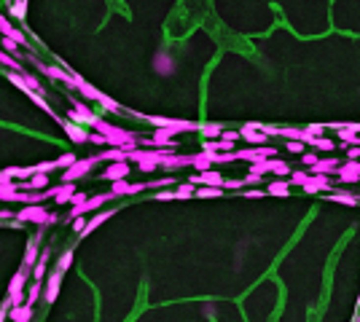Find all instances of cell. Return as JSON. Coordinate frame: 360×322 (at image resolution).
Listing matches in <instances>:
<instances>
[{"label": "cell", "mask_w": 360, "mask_h": 322, "mask_svg": "<svg viewBox=\"0 0 360 322\" xmlns=\"http://www.w3.org/2000/svg\"><path fill=\"white\" fill-rule=\"evenodd\" d=\"M8 317L14 322H30L32 320V306L30 303H19V306H11Z\"/></svg>", "instance_id": "cell-15"}, {"label": "cell", "mask_w": 360, "mask_h": 322, "mask_svg": "<svg viewBox=\"0 0 360 322\" xmlns=\"http://www.w3.org/2000/svg\"><path fill=\"white\" fill-rule=\"evenodd\" d=\"M221 140H231V142H237V140H239V132H221Z\"/></svg>", "instance_id": "cell-49"}, {"label": "cell", "mask_w": 360, "mask_h": 322, "mask_svg": "<svg viewBox=\"0 0 360 322\" xmlns=\"http://www.w3.org/2000/svg\"><path fill=\"white\" fill-rule=\"evenodd\" d=\"M46 258H49V250H43V255L38 258L35 266H32V277H35V282H41L43 274H46Z\"/></svg>", "instance_id": "cell-22"}, {"label": "cell", "mask_w": 360, "mask_h": 322, "mask_svg": "<svg viewBox=\"0 0 360 322\" xmlns=\"http://www.w3.org/2000/svg\"><path fill=\"white\" fill-rule=\"evenodd\" d=\"M0 49H3L5 54H16V51H19V43H14L11 38H0Z\"/></svg>", "instance_id": "cell-35"}, {"label": "cell", "mask_w": 360, "mask_h": 322, "mask_svg": "<svg viewBox=\"0 0 360 322\" xmlns=\"http://www.w3.org/2000/svg\"><path fill=\"white\" fill-rule=\"evenodd\" d=\"M73 161H76V156H73V153H62V156L54 161V166H56V169H67Z\"/></svg>", "instance_id": "cell-34"}, {"label": "cell", "mask_w": 360, "mask_h": 322, "mask_svg": "<svg viewBox=\"0 0 360 322\" xmlns=\"http://www.w3.org/2000/svg\"><path fill=\"white\" fill-rule=\"evenodd\" d=\"M38 67H41L43 76H49L54 80H65L67 86H73V73L70 70H62L59 65H43V62H38Z\"/></svg>", "instance_id": "cell-9"}, {"label": "cell", "mask_w": 360, "mask_h": 322, "mask_svg": "<svg viewBox=\"0 0 360 322\" xmlns=\"http://www.w3.org/2000/svg\"><path fill=\"white\" fill-rule=\"evenodd\" d=\"M156 199H162V201H169V199H175V191H159V193H156Z\"/></svg>", "instance_id": "cell-51"}, {"label": "cell", "mask_w": 360, "mask_h": 322, "mask_svg": "<svg viewBox=\"0 0 360 322\" xmlns=\"http://www.w3.org/2000/svg\"><path fill=\"white\" fill-rule=\"evenodd\" d=\"M111 215H113L111 210H105V212H97V215H94V217H91V220L86 223V228H83V231H81V237H89V234L94 231V228H100V226H102V223H105Z\"/></svg>", "instance_id": "cell-16"}, {"label": "cell", "mask_w": 360, "mask_h": 322, "mask_svg": "<svg viewBox=\"0 0 360 322\" xmlns=\"http://www.w3.org/2000/svg\"><path fill=\"white\" fill-rule=\"evenodd\" d=\"M266 172H272V159H269V161H266V159L250 161V175H261V177H264Z\"/></svg>", "instance_id": "cell-20"}, {"label": "cell", "mask_w": 360, "mask_h": 322, "mask_svg": "<svg viewBox=\"0 0 360 322\" xmlns=\"http://www.w3.org/2000/svg\"><path fill=\"white\" fill-rule=\"evenodd\" d=\"M73 193H76V183H59L56 186V193H54V204H70Z\"/></svg>", "instance_id": "cell-11"}, {"label": "cell", "mask_w": 360, "mask_h": 322, "mask_svg": "<svg viewBox=\"0 0 360 322\" xmlns=\"http://www.w3.org/2000/svg\"><path fill=\"white\" fill-rule=\"evenodd\" d=\"M11 30H14V27H11V22L0 14V35H11Z\"/></svg>", "instance_id": "cell-42"}, {"label": "cell", "mask_w": 360, "mask_h": 322, "mask_svg": "<svg viewBox=\"0 0 360 322\" xmlns=\"http://www.w3.org/2000/svg\"><path fill=\"white\" fill-rule=\"evenodd\" d=\"M62 277H65L62 271H51L49 274L46 287H43V301L46 303H54L56 301V295H59V290H62Z\"/></svg>", "instance_id": "cell-4"}, {"label": "cell", "mask_w": 360, "mask_h": 322, "mask_svg": "<svg viewBox=\"0 0 360 322\" xmlns=\"http://www.w3.org/2000/svg\"><path fill=\"white\" fill-rule=\"evenodd\" d=\"M59 126L65 129V134L70 137L73 142H89V132H86V126L73 124V121H67V118H62V121H59Z\"/></svg>", "instance_id": "cell-6"}, {"label": "cell", "mask_w": 360, "mask_h": 322, "mask_svg": "<svg viewBox=\"0 0 360 322\" xmlns=\"http://www.w3.org/2000/svg\"><path fill=\"white\" fill-rule=\"evenodd\" d=\"M301 161H304L306 166H312L317 161V156H315V153H309V151H304V153H301Z\"/></svg>", "instance_id": "cell-47"}, {"label": "cell", "mask_w": 360, "mask_h": 322, "mask_svg": "<svg viewBox=\"0 0 360 322\" xmlns=\"http://www.w3.org/2000/svg\"><path fill=\"white\" fill-rule=\"evenodd\" d=\"M70 263H73V250H65V252L59 255V261H56V271L65 274L67 268H70Z\"/></svg>", "instance_id": "cell-29"}, {"label": "cell", "mask_w": 360, "mask_h": 322, "mask_svg": "<svg viewBox=\"0 0 360 322\" xmlns=\"http://www.w3.org/2000/svg\"><path fill=\"white\" fill-rule=\"evenodd\" d=\"M83 201H86V193H78L76 191V193H73V199H70V204L76 207V204H83Z\"/></svg>", "instance_id": "cell-50"}, {"label": "cell", "mask_w": 360, "mask_h": 322, "mask_svg": "<svg viewBox=\"0 0 360 322\" xmlns=\"http://www.w3.org/2000/svg\"><path fill=\"white\" fill-rule=\"evenodd\" d=\"M153 67H156V73L159 76H172V70H175V62H172V56L169 54H156V59H153Z\"/></svg>", "instance_id": "cell-13"}, {"label": "cell", "mask_w": 360, "mask_h": 322, "mask_svg": "<svg viewBox=\"0 0 360 322\" xmlns=\"http://www.w3.org/2000/svg\"><path fill=\"white\" fill-rule=\"evenodd\" d=\"M315 148H320V151H325V153H331V151H333V140H323V137H317Z\"/></svg>", "instance_id": "cell-40"}, {"label": "cell", "mask_w": 360, "mask_h": 322, "mask_svg": "<svg viewBox=\"0 0 360 322\" xmlns=\"http://www.w3.org/2000/svg\"><path fill=\"white\" fill-rule=\"evenodd\" d=\"M194 193H196V186H194V183H180L178 191H175V199H191Z\"/></svg>", "instance_id": "cell-26"}, {"label": "cell", "mask_w": 360, "mask_h": 322, "mask_svg": "<svg viewBox=\"0 0 360 322\" xmlns=\"http://www.w3.org/2000/svg\"><path fill=\"white\" fill-rule=\"evenodd\" d=\"M16 191H19V183H14V180L5 183V186H0V201H8Z\"/></svg>", "instance_id": "cell-27"}, {"label": "cell", "mask_w": 360, "mask_h": 322, "mask_svg": "<svg viewBox=\"0 0 360 322\" xmlns=\"http://www.w3.org/2000/svg\"><path fill=\"white\" fill-rule=\"evenodd\" d=\"M304 142H299V140H290L288 142V151H293V153H299V156H301V153H304Z\"/></svg>", "instance_id": "cell-43"}, {"label": "cell", "mask_w": 360, "mask_h": 322, "mask_svg": "<svg viewBox=\"0 0 360 322\" xmlns=\"http://www.w3.org/2000/svg\"><path fill=\"white\" fill-rule=\"evenodd\" d=\"M73 228H76L78 234H81L83 228H86V220H83V215H81V217H73Z\"/></svg>", "instance_id": "cell-48"}, {"label": "cell", "mask_w": 360, "mask_h": 322, "mask_svg": "<svg viewBox=\"0 0 360 322\" xmlns=\"http://www.w3.org/2000/svg\"><path fill=\"white\" fill-rule=\"evenodd\" d=\"M352 322H358V317H355V320H352Z\"/></svg>", "instance_id": "cell-59"}, {"label": "cell", "mask_w": 360, "mask_h": 322, "mask_svg": "<svg viewBox=\"0 0 360 322\" xmlns=\"http://www.w3.org/2000/svg\"><path fill=\"white\" fill-rule=\"evenodd\" d=\"M16 220L19 223H35L38 228H46V226H54L56 223V212H46L41 204H27L16 212Z\"/></svg>", "instance_id": "cell-1"}, {"label": "cell", "mask_w": 360, "mask_h": 322, "mask_svg": "<svg viewBox=\"0 0 360 322\" xmlns=\"http://www.w3.org/2000/svg\"><path fill=\"white\" fill-rule=\"evenodd\" d=\"M331 172H336V161H315V164L309 166V175H331Z\"/></svg>", "instance_id": "cell-17"}, {"label": "cell", "mask_w": 360, "mask_h": 322, "mask_svg": "<svg viewBox=\"0 0 360 322\" xmlns=\"http://www.w3.org/2000/svg\"><path fill=\"white\" fill-rule=\"evenodd\" d=\"M202 132H204L207 137H213V140H218V137H221V132H223V129H221L218 124H204V126H202Z\"/></svg>", "instance_id": "cell-36"}, {"label": "cell", "mask_w": 360, "mask_h": 322, "mask_svg": "<svg viewBox=\"0 0 360 322\" xmlns=\"http://www.w3.org/2000/svg\"><path fill=\"white\" fill-rule=\"evenodd\" d=\"M27 274H30V268H27V266H22L19 271L14 274V279H11V285H8V295H19V293H25Z\"/></svg>", "instance_id": "cell-12"}, {"label": "cell", "mask_w": 360, "mask_h": 322, "mask_svg": "<svg viewBox=\"0 0 360 322\" xmlns=\"http://www.w3.org/2000/svg\"><path fill=\"white\" fill-rule=\"evenodd\" d=\"M51 169H56L54 161H43V164H35V166H32V172H43V175H49Z\"/></svg>", "instance_id": "cell-41"}, {"label": "cell", "mask_w": 360, "mask_h": 322, "mask_svg": "<svg viewBox=\"0 0 360 322\" xmlns=\"http://www.w3.org/2000/svg\"><path fill=\"white\" fill-rule=\"evenodd\" d=\"M266 193H272V196H288V193H290V183H269Z\"/></svg>", "instance_id": "cell-23"}, {"label": "cell", "mask_w": 360, "mask_h": 322, "mask_svg": "<svg viewBox=\"0 0 360 322\" xmlns=\"http://www.w3.org/2000/svg\"><path fill=\"white\" fill-rule=\"evenodd\" d=\"M188 183H194V186H215V188H221L223 186V177H221L215 169H207V172H196Z\"/></svg>", "instance_id": "cell-8"}, {"label": "cell", "mask_w": 360, "mask_h": 322, "mask_svg": "<svg viewBox=\"0 0 360 322\" xmlns=\"http://www.w3.org/2000/svg\"><path fill=\"white\" fill-rule=\"evenodd\" d=\"M358 172H360V161H358Z\"/></svg>", "instance_id": "cell-58"}, {"label": "cell", "mask_w": 360, "mask_h": 322, "mask_svg": "<svg viewBox=\"0 0 360 322\" xmlns=\"http://www.w3.org/2000/svg\"><path fill=\"white\" fill-rule=\"evenodd\" d=\"M194 196H199V199H218L221 196V188H215V186H202V188H196V193Z\"/></svg>", "instance_id": "cell-25"}, {"label": "cell", "mask_w": 360, "mask_h": 322, "mask_svg": "<svg viewBox=\"0 0 360 322\" xmlns=\"http://www.w3.org/2000/svg\"><path fill=\"white\" fill-rule=\"evenodd\" d=\"M129 175V161H113L105 172H102V180L113 183V180H127Z\"/></svg>", "instance_id": "cell-7"}, {"label": "cell", "mask_w": 360, "mask_h": 322, "mask_svg": "<svg viewBox=\"0 0 360 322\" xmlns=\"http://www.w3.org/2000/svg\"><path fill=\"white\" fill-rule=\"evenodd\" d=\"M331 201H339V204H347V207H358V199L350 196V193H333Z\"/></svg>", "instance_id": "cell-31"}, {"label": "cell", "mask_w": 360, "mask_h": 322, "mask_svg": "<svg viewBox=\"0 0 360 322\" xmlns=\"http://www.w3.org/2000/svg\"><path fill=\"white\" fill-rule=\"evenodd\" d=\"M242 186H245L242 180H223V186H221V188H228V191H239Z\"/></svg>", "instance_id": "cell-44"}, {"label": "cell", "mask_w": 360, "mask_h": 322, "mask_svg": "<svg viewBox=\"0 0 360 322\" xmlns=\"http://www.w3.org/2000/svg\"><path fill=\"white\" fill-rule=\"evenodd\" d=\"M336 129H339V140H344V142H347V145H358V142H360V140H358V134H355V132H350V129H344V126H341V124H339V126H336Z\"/></svg>", "instance_id": "cell-28"}, {"label": "cell", "mask_w": 360, "mask_h": 322, "mask_svg": "<svg viewBox=\"0 0 360 322\" xmlns=\"http://www.w3.org/2000/svg\"><path fill=\"white\" fill-rule=\"evenodd\" d=\"M19 76H22V80H25V83H27V89H32V91H43L35 76H30V73H19Z\"/></svg>", "instance_id": "cell-33"}, {"label": "cell", "mask_w": 360, "mask_h": 322, "mask_svg": "<svg viewBox=\"0 0 360 322\" xmlns=\"http://www.w3.org/2000/svg\"><path fill=\"white\" fill-rule=\"evenodd\" d=\"M0 65L8 67V70H14V73H25V70H22V65H19V59H16V56H11V54H5L3 49H0Z\"/></svg>", "instance_id": "cell-21"}, {"label": "cell", "mask_w": 360, "mask_h": 322, "mask_svg": "<svg viewBox=\"0 0 360 322\" xmlns=\"http://www.w3.org/2000/svg\"><path fill=\"white\" fill-rule=\"evenodd\" d=\"M5 317H8V312H0V322H5Z\"/></svg>", "instance_id": "cell-57"}, {"label": "cell", "mask_w": 360, "mask_h": 322, "mask_svg": "<svg viewBox=\"0 0 360 322\" xmlns=\"http://www.w3.org/2000/svg\"><path fill=\"white\" fill-rule=\"evenodd\" d=\"M14 217V212H8V210H0V220H11Z\"/></svg>", "instance_id": "cell-53"}, {"label": "cell", "mask_w": 360, "mask_h": 322, "mask_svg": "<svg viewBox=\"0 0 360 322\" xmlns=\"http://www.w3.org/2000/svg\"><path fill=\"white\" fill-rule=\"evenodd\" d=\"M159 166H164V169H180V166H191V156H178V153H169V156H164V161Z\"/></svg>", "instance_id": "cell-14"}, {"label": "cell", "mask_w": 360, "mask_h": 322, "mask_svg": "<svg viewBox=\"0 0 360 322\" xmlns=\"http://www.w3.org/2000/svg\"><path fill=\"white\" fill-rule=\"evenodd\" d=\"M145 121H151L156 129H175V132H196L199 124L194 121H178V118H164V116H142Z\"/></svg>", "instance_id": "cell-3"}, {"label": "cell", "mask_w": 360, "mask_h": 322, "mask_svg": "<svg viewBox=\"0 0 360 322\" xmlns=\"http://www.w3.org/2000/svg\"><path fill=\"white\" fill-rule=\"evenodd\" d=\"M341 126H344V129H350V132H355V134L360 132V124H341Z\"/></svg>", "instance_id": "cell-54"}, {"label": "cell", "mask_w": 360, "mask_h": 322, "mask_svg": "<svg viewBox=\"0 0 360 322\" xmlns=\"http://www.w3.org/2000/svg\"><path fill=\"white\" fill-rule=\"evenodd\" d=\"M248 196L250 199H258V196H264V191H248Z\"/></svg>", "instance_id": "cell-56"}, {"label": "cell", "mask_w": 360, "mask_h": 322, "mask_svg": "<svg viewBox=\"0 0 360 322\" xmlns=\"http://www.w3.org/2000/svg\"><path fill=\"white\" fill-rule=\"evenodd\" d=\"M5 183H11V177L5 175V169H3V172H0V186H5Z\"/></svg>", "instance_id": "cell-55"}, {"label": "cell", "mask_w": 360, "mask_h": 322, "mask_svg": "<svg viewBox=\"0 0 360 322\" xmlns=\"http://www.w3.org/2000/svg\"><path fill=\"white\" fill-rule=\"evenodd\" d=\"M100 105H102V107H105V110H111V113H118V110H121V105H118V102H116V100H111V97H108V94H102V100H100Z\"/></svg>", "instance_id": "cell-32"}, {"label": "cell", "mask_w": 360, "mask_h": 322, "mask_svg": "<svg viewBox=\"0 0 360 322\" xmlns=\"http://www.w3.org/2000/svg\"><path fill=\"white\" fill-rule=\"evenodd\" d=\"M3 38H11L14 43H19V46H27V35L22 30H11V35H3Z\"/></svg>", "instance_id": "cell-38"}, {"label": "cell", "mask_w": 360, "mask_h": 322, "mask_svg": "<svg viewBox=\"0 0 360 322\" xmlns=\"http://www.w3.org/2000/svg\"><path fill=\"white\" fill-rule=\"evenodd\" d=\"M145 183H127V180H113L111 186V193L113 196H132V193H140L145 191Z\"/></svg>", "instance_id": "cell-5"}, {"label": "cell", "mask_w": 360, "mask_h": 322, "mask_svg": "<svg viewBox=\"0 0 360 322\" xmlns=\"http://www.w3.org/2000/svg\"><path fill=\"white\" fill-rule=\"evenodd\" d=\"M137 166H140V172H153L159 164H156V161H140Z\"/></svg>", "instance_id": "cell-46"}, {"label": "cell", "mask_w": 360, "mask_h": 322, "mask_svg": "<svg viewBox=\"0 0 360 322\" xmlns=\"http://www.w3.org/2000/svg\"><path fill=\"white\" fill-rule=\"evenodd\" d=\"M272 172H274V175H279V177H288V175H290L288 164H285V161H279L277 156L272 159Z\"/></svg>", "instance_id": "cell-30"}, {"label": "cell", "mask_w": 360, "mask_h": 322, "mask_svg": "<svg viewBox=\"0 0 360 322\" xmlns=\"http://www.w3.org/2000/svg\"><path fill=\"white\" fill-rule=\"evenodd\" d=\"M288 177H290L293 183H299V186H304V183L309 180V172H290Z\"/></svg>", "instance_id": "cell-39"}, {"label": "cell", "mask_w": 360, "mask_h": 322, "mask_svg": "<svg viewBox=\"0 0 360 322\" xmlns=\"http://www.w3.org/2000/svg\"><path fill=\"white\" fill-rule=\"evenodd\" d=\"M304 188L306 193H317V191H328L331 188V177L328 175H309V180L304 183Z\"/></svg>", "instance_id": "cell-10"}, {"label": "cell", "mask_w": 360, "mask_h": 322, "mask_svg": "<svg viewBox=\"0 0 360 322\" xmlns=\"http://www.w3.org/2000/svg\"><path fill=\"white\" fill-rule=\"evenodd\" d=\"M35 261H38V239H30V244H27V250H25V261H22V266L32 268V266H35Z\"/></svg>", "instance_id": "cell-19"}, {"label": "cell", "mask_w": 360, "mask_h": 322, "mask_svg": "<svg viewBox=\"0 0 360 322\" xmlns=\"http://www.w3.org/2000/svg\"><path fill=\"white\" fill-rule=\"evenodd\" d=\"M38 298H41V282H32V285L25 290V303H30V306H32Z\"/></svg>", "instance_id": "cell-24"}, {"label": "cell", "mask_w": 360, "mask_h": 322, "mask_svg": "<svg viewBox=\"0 0 360 322\" xmlns=\"http://www.w3.org/2000/svg\"><path fill=\"white\" fill-rule=\"evenodd\" d=\"M358 322H360V314H358Z\"/></svg>", "instance_id": "cell-60"}, {"label": "cell", "mask_w": 360, "mask_h": 322, "mask_svg": "<svg viewBox=\"0 0 360 322\" xmlns=\"http://www.w3.org/2000/svg\"><path fill=\"white\" fill-rule=\"evenodd\" d=\"M97 156H91V159H76L67 169H62V183H76V180H81L83 175H89L91 169L97 166Z\"/></svg>", "instance_id": "cell-2"}, {"label": "cell", "mask_w": 360, "mask_h": 322, "mask_svg": "<svg viewBox=\"0 0 360 322\" xmlns=\"http://www.w3.org/2000/svg\"><path fill=\"white\" fill-rule=\"evenodd\" d=\"M89 142H91V145H100V148H108L105 134H100V132H89Z\"/></svg>", "instance_id": "cell-37"}, {"label": "cell", "mask_w": 360, "mask_h": 322, "mask_svg": "<svg viewBox=\"0 0 360 322\" xmlns=\"http://www.w3.org/2000/svg\"><path fill=\"white\" fill-rule=\"evenodd\" d=\"M304 132H309L312 137H320L323 134V124H309V126H304Z\"/></svg>", "instance_id": "cell-45"}, {"label": "cell", "mask_w": 360, "mask_h": 322, "mask_svg": "<svg viewBox=\"0 0 360 322\" xmlns=\"http://www.w3.org/2000/svg\"><path fill=\"white\" fill-rule=\"evenodd\" d=\"M347 156H350V161H358V159H360V148L350 145V151H347Z\"/></svg>", "instance_id": "cell-52"}, {"label": "cell", "mask_w": 360, "mask_h": 322, "mask_svg": "<svg viewBox=\"0 0 360 322\" xmlns=\"http://www.w3.org/2000/svg\"><path fill=\"white\" fill-rule=\"evenodd\" d=\"M97 159L100 161H127V151L124 148H105Z\"/></svg>", "instance_id": "cell-18"}]
</instances>
